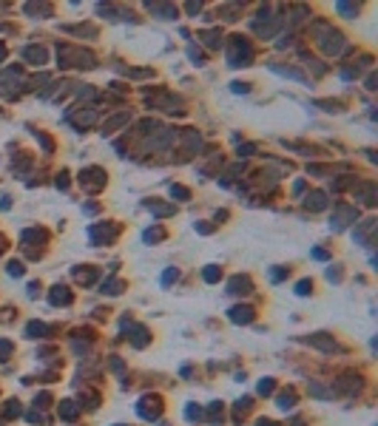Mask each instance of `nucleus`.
<instances>
[{"label": "nucleus", "instance_id": "obj_1", "mask_svg": "<svg viewBox=\"0 0 378 426\" xmlns=\"http://www.w3.org/2000/svg\"><path fill=\"white\" fill-rule=\"evenodd\" d=\"M26 57H29V60H37V63H43L46 54H43V49H29V51H26Z\"/></svg>", "mask_w": 378, "mask_h": 426}]
</instances>
